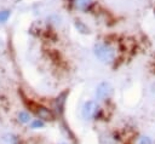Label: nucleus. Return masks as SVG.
<instances>
[{
  "label": "nucleus",
  "instance_id": "1",
  "mask_svg": "<svg viewBox=\"0 0 155 144\" xmlns=\"http://www.w3.org/2000/svg\"><path fill=\"white\" fill-rule=\"evenodd\" d=\"M93 53L94 56L102 62V63H107V64H110L114 62L115 59V50L107 45V44H97L94 45L93 47Z\"/></svg>",
  "mask_w": 155,
  "mask_h": 144
},
{
  "label": "nucleus",
  "instance_id": "2",
  "mask_svg": "<svg viewBox=\"0 0 155 144\" xmlns=\"http://www.w3.org/2000/svg\"><path fill=\"white\" fill-rule=\"evenodd\" d=\"M101 113L102 109L96 100H87L84 103L81 108V115L86 121L98 120L101 117Z\"/></svg>",
  "mask_w": 155,
  "mask_h": 144
},
{
  "label": "nucleus",
  "instance_id": "3",
  "mask_svg": "<svg viewBox=\"0 0 155 144\" xmlns=\"http://www.w3.org/2000/svg\"><path fill=\"white\" fill-rule=\"evenodd\" d=\"M29 109H30L31 113L35 114V116L38 119H40L44 122H52V121H54V114H53V111L51 109H48L47 106L42 105V104L29 102Z\"/></svg>",
  "mask_w": 155,
  "mask_h": 144
},
{
  "label": "nucleus",
  "instance_id": "4",
  "mask_svg": "<svg viewBox=\"0 0 155 144\" xmlns=\"http://www.w3.org/2000/svg\"><path fill=\"white\" fill-rule=\"evenodd\" d=\"M94 94H96V98H97L98 100H101V102L108 100V99L111 97V94H113V86H111V83L108 82V81L101 82V83L96 87Z\"/></svg>",
  "mask_w": 155,
  "mask_h": 144
},
{
  "label": "nucleus",
  "instance_id": "5",
  "mask_svg": "<svg viewBox=\"0 0 155 144\" xmlns=\"http://www.w3.org/2000/svg\"><path fill=\"white\" fill-rule=\"evenodd\" d=\"M0 144H21V138L12 132H4L0 134Z\"/></svg>",
  "mask_w": 155,
  "mask_h": 144
},
{
  "label": "nucleus",
  "instance_id": "6",
  "mask_svg": "<svg viewBox=\"0 0 155 144\" xmlns=\"http://www.w3.org/2000/svg\"><path fill=\"white\" fill-rule=\"evenodd\" d=\"M17 120H18V122H21L23 125H29L33 119H31V116H30V114L28 111L22 110V111H19L17 114Z\"/></svg>",
  "mask_w": 155,
  "mask_h": 144
},
{
  "label": "nucleus",
  "instance_id": "7",
  "mask_svg": "<svg viewBox=\"0 0 155 144\" xmlns=\"http://www.w3.org/2000/svg\"><path fill=\"white\" fill-rule=\"evenodd\" d=\"M133 144H154V142L148 134H138L137 137H134Z\"/></svg>",
  "mask_w": 155,
  "mask_h": 144
},
{
  "label": "nucleus",
  "instance_id": "8",
  "mask_svg": "<svg viewBox=\"0 0 155 144\" xmlns=\"http://www.w3.org/2000/svg\"><path fill=\"white\" fill-rule=\"evenodd\" d=\"M74 5L78 10L86 11L92 5V0H74Z\"/></svg>",
  "mask_w": 155,
  "mask_h": 144
},
{
  "label": "nucleus",
  "instance_id": "9",
  "mask_svg": "<svg viewBox=\"0 0 155 144\" xmlns=\"http://www.w3.org/2000/svg\"><path fill=\"white\" fill-rule=\"evenodd\" d=\"M29 126H30V128H33V129H38V128H42V127L45 126V122L41 121L40 119H33V120L30 121Z\"/></svg>",
  "mask_w": 155,
  "mask_h": 144
},
{
  "label": "nucleus",
  "instance_id": "10",
  "mask_svg": "<svg viewBox=\"0 0 155 144\" xmlns=\"http://www.w3.org/2000/svg\"><path fill=\"white\" fill-rule=\"evenodd\" d=\"M75 27H76V29L79 30V31H81V33H84V34H86V33H90V29L81 22V21H75Z\"/></svg>",
  "mask_w": 155,
  "mask_h": 144
},
{
  "label": "nucleus",
  "instance_id": "11",
  "mask_svg": "<svg viewBox=\"0 0 155 144\" xmlns=\"http://www.w3.org/2000/svg\"><path fill=\"white\" fill-rule=\"evenodd\" d=\"M8 17H10V11H7V10H5V11H0V23L6 22Z\"/></svg>",
  "mask_w": 155,
  "mask_h": 144
},
{
  "label": "nucleus",
  "instance_id": "12",
  "mask_svg": "<svg viewBox=\"0 0 155 144\" xmlns=\"http://www.w3.org/2000/svg\"><path fill=\"white\" fill-rule=\"evenodd\" d=\"M59 144H67V143H59Z\"/></svg>",
  "mask_w": 155,
  "mask_h": 144
},
{
  "label": "nucleus",
  "instance_id": "13",
  "mask_svg": "<svg viewBox=\"0 0 155 144\" xmlns=\"http://www.w3.org/2000/svg\"><path fill=\"white\" fill-rule=\"evenodd\" d=\"M154 15H155V8H154Z\"/></svg>",
  "mask_w": 155,
  "mask_h": 144
}]
</instances>
